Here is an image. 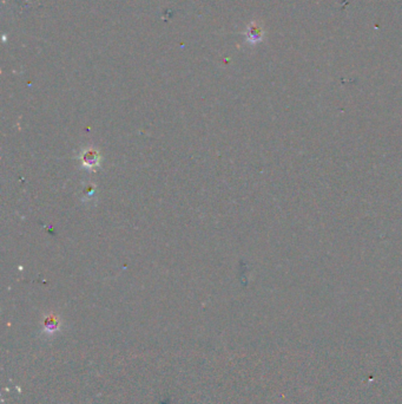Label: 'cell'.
Returning <instances> with one entry per match:
<instances>
[{"label": "cell", "instance_id": "2", "mask_svg": "<svg viewBox=\"0 0 402 404\" xmlns=\"http://www.w3.org/2000/svg\"><path fill=\"white\" fill-rule=\"evenodd\" d=\"M246 36H247V41L251 43V44H256V43L261 42L262 38H263V29L261 26H259L257 23H251L248 27L247 32H246Z\"/></svg>", "mask_w": 402, "mask_h": 404}, {"label": "cell", "instance_id": "1", "mask_svg": "<svg viewBox=\"0 0 402 404\" xmlns=\"http://www.w3.org/2000/svg\"><path fill=\"white\" fill-rule=\"evenodd\" d=\"M81 161L83 167L86 168V169H96L100 164V155L96 149L88 148L82 152Z\"/></svg>", "mask_w": 402, "mask_h": 404}, {"label": "cell", "instance_id": "3", "mask_svg": "<svg viewBox=\"0 0 402 404\" xmlns=\"http://www.w3.org/2000/svg\"><path fill=\"white\" fill-rule=\"evenodd\" d=\"M61 329V319L56 315H47L44 319V332L46 335H52Z\"/></svg>", "mask_w": 402, "mask_h": 404}]
</instances>
